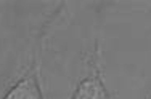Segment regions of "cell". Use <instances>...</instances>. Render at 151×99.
I'll use <instances>...</instances> for the list:
<instances>
[{"instance_id": "obj_2", "label": "cell", "mask_w": 151, "mask_h": 99, "mask_svg": "<svg viewBox=\"0 0 151 99\" xmlns=\"http://www.w3.org/2000/svg\"><path fill=\"white\" fill-rule=\"evenodd\" d=\"M3 99H44L37 75L34 72H29L8 91Z\"/></svg>"}, {"instance_id": "obj_1", "label": "cell", "mask_w": 151, "mask_h": 99, "mask_svg": "<svg viewBox=\"0 0 151 99\" xmlns=\"http://www.w3.org/2000/svg\"><path fill=\"white\" fill-rule=\"evenodd\" d=\"M71 99H111L96 66H93L92 75L81 82Z\"/></svg>"}]
</instances>
